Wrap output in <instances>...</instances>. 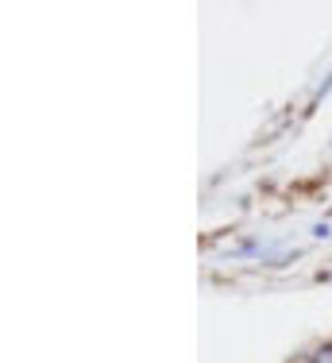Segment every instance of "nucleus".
Listing matches in <instances>:
<instances>
[{
  "instance_id": "obj_1",
  "label": "nucleus",
  "mask_w": 332,
  "mask_h": 363,
  "mask_svg": "<svg viewBox=\"0 0 332 363\" xmlns=\"http://www.w3.org/2000/svg\"><path fill=\"white\" fill-rule=\"evenodd\" d=\"M313 363H332V348H321V352H317V359H313Z\"/></svg>"
}]
</instances>
